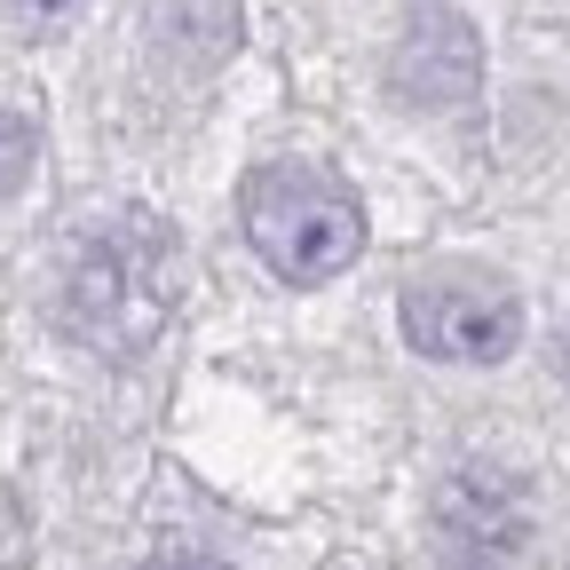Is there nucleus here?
<instances>
[{
	"mask_svg": "<svg viewBox=\"0 0 570 570\" xmlns=\"http://www.w3.org/2000/svg\"><path fill=\"white\" fill-rule=\"evenodd\" d=\"M404 341L420 356H436V365H499L523 341V302L491 269L436 262L404 285Z\"/></svg>",
	"mask_w": 570,
	"mask_h": 570,
	"instance_id": "7ed1b4c3",
	"label": "nucleus"
},
{
	"mask_svg": "<svg viewBox=\"0 0 570 570\" xmlns=\"http://www.w3.org/2000/svg\"><path fill=\"white\" fill-rule=\"evenodd\" d=\"M151 570H223V562H198V554H175V562H151Z\"/></svg>",
	"mask_w": 570,
	"mask_h": 570,
	"instance_id": "1a4fd4ad",
	"label": "nucleus"
},
{
	"mask_svg": "<svg viewBox=\"0 0 570 570\" xmlns=\"http://www.w3.org/2000/svg\"><path fill=\"white\" fill-rule=\"evenodd\" d=\"M539 547V499L515 468H452L436 483V554L444 570H523Z\"/></svg>",
	"mask_w": 570,
	"mask_h": 570,
	"instance_id": "20e7f679",
	"label": "nucleus"
},
{
	"mask_svg": "<svg viewBox=\"0 0 570 570\" xmlns=\"http://www.w3.org/2000/svg\"><path fill=\"white\" fill-rule=\"evenodd\" d=\"M167 32L190 40V63H214V56L238 48V0H175Z\"/></svg>",
	"mask_w": 570,
	"mask_h": 570,
	"instance_id": "423d86ee",
	"label": "nucleus"
},
{
	"mask_svg": "<svg viewBox=\"0 0 570 570\" xmlns=\"http://www.w3.org/2000/svg\"><path fill=\"white\" fill-rule=\"evenodd\" d=\"M554 365H562V381H570V333H562V348H554Z\"/></svg>",
	"mask_w": 570,
	"mask_h": 570,
	"instance_id": "9d476101",
	"label": "nucleus"
},
{
	"mask_svg": "<svg viewBox=\"0 0 570 570\" xmlns=\"http://www.w3.org/2000/svg\"><path fill=\"white\" fill-rule=\"evenodd\" d=\"M246 238L277 277L325 285L365 246V214H356L341 175H325L309 159H277V167L246 175Z\"/></svg>",
	"mask_w": 570,
	"mask_h": 570,
	"instance_id": "f03ea898",
	"label": "nucleus"
},
{
	"mask_svg": "<svg viewBox=\"0 0 570 570\" xmlns=\"http://www.w3.org/2000/svg\"><path fill=\"white\" fill-rule=\"evenodd\" d=\"M24 175H32V127L17 111H0V198H9Z\"/></svg>",
	"mask_w": 570,
	"mask_h": 570,
	"instance_id": "6e6552de",
	"label": "nucleus"
},
{
	"mask_svg": "<svg viewBox=\"0 0 570 570\" xmlns=\"http://www.w3.org/2000/svg\"><path fill=\"white\" fill-rule=\"evenodd\" d=\"M483 88V40L460 9H420L389 48V96L404 111H460Z\"/></svg>",
	"mask_w": 570,
	"mask_h": 570,
	"instance_id": "39448f33",
	"label": "nucleus"
},
{
	"mask_svg": "<svg viewBox=\"0 0 570 570\" xmlns=\"http://www.w3.org/2000/svg\"><path fill=\"white\" fill-rule=\"evenodd\" d=\"M175 309V238L151 214H104L71 238L56 317L96 356H142Z\"/></svg>",
	"mask_w": 570,
	"mask_h": 570,
	"instance_id": "f257e3e1",
	"label": "nucleus"
},
{
	"mask_svg": "<svg viewBox=\"0 0 570 570\" xmlns=\"http://www.w3.org/2000/svg\"><path fill=\"white\" fill-rule=\"evenodd\" d=\"M80 9H88V0H0V17H9L17 32H32V40H40V32H63Z\"/></svg>",
	"mask_w": 570,
	"mask_h": 570,
	"instance_id": "0eeeda50",
	"label": "nucleus"
}]
</instances>
